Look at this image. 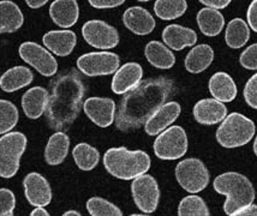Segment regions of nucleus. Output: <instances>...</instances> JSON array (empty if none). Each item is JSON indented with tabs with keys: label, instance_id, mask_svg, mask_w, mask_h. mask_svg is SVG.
<instances>
[{
	"label": "nucleus",
	"instance_id": "nucleus-1",
	"mask_svg": "<svg viewBox=\"0 0 257 216\" xmlns=\"http://www.w3.org/2000/svg\"><path fill=\"white\" fill-rule=\"evenodd\" d=\"M173 90V81L165 76L142 81L121 99L115 117V126L118 130L127 132L146 125L152 115L166 103Z\"/></svg>",
	"mask_w": 257,
	"mask_h": 216
},
{
	"label": "nucleus",
	"instance_id": "nucleus-2",
	"mask_svg": "<svg viewBox=\"0 0 257 216\" xmlns=\"http://www.w3.org/2000/svg\"><path fill=\"white\" fill-rule=\"evenodd\" d=\"M85 87L75 69L65 70L52 81L45 115L53 130H64L77 119L83 105Z\"/></svg>",
	"mask_w": 257,
	"mask_h": 216
},
{
	"label": "nucleus",
	"instance_id": "nucleus-3",
	"mask_svg": "<svg viewBox=\"0 0 257 216\" xmlns=\"http://www.w3.org/2000/svg\"><path fill=\"white\" fill-rule=\"evenodd\" d=\"M151 165V156L143 150L118 147L109 148L103 155L106 171L120 180H134L137 176L147 174Z\"/></svg>",
	"mask_w": 257,
	"mask_h": 216
},
{
	"label": "nucleus",
	"instance_id": "nucleus-4",
	"mask_svg": "<svg viewBox=\"0 0 257 216\" xmlns=\"http://www.w3.org/2000/svg\"><path fill=\"white\" fill-rule=\"evenodd\" d=\"M213 187L218 193L226 196L224 203L226 215L251 205L256 197L252 182L237 172H226L218 175L214 179Z\"/></svg>",
	"mask_w": 257,
	"mask_h": 216
},
{
	"label": "nucleus",
	"instance_id": "nucleus-5",
	"mask_svg": "<svg viewBox=\"0 0 257 216\" xmlns=\"http://www.w3.org/2000/svg\"><path fill=\"white\" fill-rule=\"evenodd\" d=\"M255 132L256 126L251 119L240 113H231L216 131V141L224 148H239L251 141Z\"/></svg>",
	"mask_w": 257,
	"mask_h": 216
},
{
	"label": "nucleus",
	"instance_id": "nucleus-6",
	"mask_svg": "<svg viewBox=\"0 0 257 216\" xmlns=\"http://www.w3.org/2000/svg\"><path fill=\"white\" fill-rule=\"evenodd\" d=\"M28 144L27 136L14 131L0 137V176L14 178L21 165V157Z\"/></svg>",
	"mask_w": 257,
	"mask_h": 216
},
{
	"label": "nucleus",
	"instance_id": "nucleus-7",
	"mask_svg": "<svg viewBox=\"0 0 257 216\" xmlns=\"http://www.w3.org/2000/svg\"><path fill=\"white\" fill-rule=\"evenodd\" d=\"M176 179L178 184L190 193L203 191L209 184V171L200 159L190 157L180 161L176 166Z\"/></svg>",
	"mask_w": 257,
	"mask_h": 216
},
{
	"label": "nucleus",
	"instance_id": "nucleus-8",
	"mask_svg": "<svg viewBox=\"0 0 257 216\" xmlns=\"http://www.w3.org/2000/svg\"><path fill=\"white\" fill-rule=\"evenodd\" d=\"M189 141L182 126H171L154 141V154L160 160H178L188 151Z\"/></svg>",
	"mask_w": 257,
	"mask_h": 216
},
{
	"label": "nucleus",
	"instance_id": "nucleus-9",
	"mask_svg": "<svg viewBox=\"0 0 257 216\" xmlns=\"http://www.w3.org/2000/svg\"><path fill=\"white\" fill-rule=\"evenodd\" d=\"M131 193L135 204L145 214H152L160 202V187L157 179L151 174L137 176L131 182Z\"/></svg>",
	"mask_w": 257,
	"mask_h": 216
},
{
	"label": "nucleus",
	"instance_id": "nucleus-10",
	"mask_svg": "<svg viewBox=\"0 0 257 216\" xmlns=\"http://www.w3.org/2000/svg\"><path fill=\"white\" fill-rule=\"evenodd\" d=\"M77 69L88 77L107 76L117 72L120 58L112 52H90L77 59Z\"/></svg>",
	"mask_w": 257,
	"mask_h": 216
},
{
	"label": "nucleus",
	"instance_id": "nucleus-11",
	"mask_svg": "<svg viewBox=\"0 0 257 216\" xmlns=\"http://www.w3.org/2000/svg\"><path fill=\"white\" fill-rule=\"evenodd\" d=\"M18 53L23 62L33 66L40 75L52 77L58 72V62L47 48L36 42H23L18 48Z\"/></svg>",
	"mask_w": 257,
	"mask_h": 216
},
{
	"label": "nucleus",
	"instance_id": "nucleus-12",
	"mask_svg": "<svg viewBox=\"0 0 257 216\" xmlns=\"http://www.w3.org/2000/svg\"><path fill=\"white\" fill-rule=\"evenodd\" d=\"M82 36L88 45L99 50H112L117 47L120 40L114 27L99 20L85 22L82 27Z\"/></svg>",
	"mask_w": 257,
	"mask_h": 216
},
{
	"label": "nucleus",
	"instance_id": "nucleus-13",
	"mask_svg": "<svg viewBox=\"0 0 257 216\" xmlns=\"http://www.w3.org/2000/svg\"><path fill=\"white\" fill-rule=\"evenodd\" d=\"M24 194L30 205L45 208L52 202V187L47 179L38 172L26 175L23 180Z\"/></svg>",
	"mask_w": 257,
	"mask_h": 216
},
{
	"label": "nucleus",
	"instance_id": "nucleus-14",
	"mask_svg": "<svg viewBox=\"0 0 257 216\" xmlns=\"http://www.w3.org/2000/svg\"><path fill=\"white\" fill-rule=\"evenodd\" d=\"M84 113L100 127H108L115 120V102L109 97H89L83 103Z\"/></svg>",
	"mask_w": 257,
	"mask_h": 216
},
{
	"label": "nucleus",
	"instance_id": "nucleus-15",
	"mask_svg": "<svg viewBox=\"0 0 257 216\" xmlns=\"http://www.w3.org/2000/svg\"><path fill=\"white\" fill-rule=\"evenodd\" d=\"M143 69L139 63H126L117 70L112 80V91L117 95L126 94L142 82Z\"/></svg>",
	"mask_w": 257,
	"mask_h": 216
},
{
	"label": "nucleus",
	"instance_id": "nucleus-16",
	"mask_svg": "<svg viewBox=\"0 0 257 216\" xmlns=\"http://www.w3.org/2000/svg\"><path fill=\"white\" fill-rule=\"evenodd\" d=\"M182 107L178 102L170 101L166 102L164 106L152 115V118L146 123L145 130L147 135L149 136H157L164 132L165 130L168 129L171 124L178 119L180 115Z\"/></svg>",
	"mask_w": 257,
	"mask_h": 216
},
{
	"label": "nucleus",
	"instance_id": "nucleus-17",
	"mask_svg": "<svg viewBox=\"0 0 257 216\" xmlns=\"http://www.w3.org/2000/svg\"><path fill=\"white\" fill-rule=\"evenodd\" d=\"M192 113L198 124L215 125L227 117V107L215 99H203L194 106Z\"/></svg>",
	"mask_w": 257,
	"mask_h": 216
},
{
	"label": "nucleus",
	"instance_id": "nucleus-18",
	"mask_svg": "<svg viewBox=\"0 0 257 216\" xmlns=\"http://www.w3.org/2000/svg\"><path fill=\"white\" fill-rule=\"evenodd\" d=\"M45 47L58 57H67L75 50L77 36L72 30H51L42 36Z\"/></svg>",
	"mask_w": 257,
	"mask_h": 216
},
{
	"label": "nucleus",
	"instance_id": "nucleus-19",
	"mask_svg": "<svg viewBox=\"0 0 257 216\" xmlns=\"http://www.w3.org/2000/svg\"><path fill=\"white\" fill-rule=\"evenodd\" d=\"M123 23L130 32L141 36L149 35L157 26L151 12L141 6H133L125 10Z\"/></svg>",
	"mask_w": 257,
	"mask_h": 216
},
{
	"label": "nucleus",
	"instance_id": "nucleus-20",
	"mask_svg": "<svg viewBox=\"0 0 257 216\" xmlns=\"http://www.w3.org/2000/svg\"><path fill=\"white\" fill-rule=\"evenodd\" d=\"M162 40L168 48L173 51H182L191 47L197 42V34L195 30L179 24H170L162 30Z\"/></svg>",
	"mask_w": 257,
	"mask_h": 216
},
{
	"label": "nucleus",
	"instance_id": "nucleus-21",
	"mask_svg": "<svg viewBox=\"0 0 257 216\" xmlns=\"http://www.w3.org/2000/svg\"><path fill=\"white\" fill-rule=\"evenodd\" d=\"M50 16L60 28H71L79 17L78 3L76 0H54L50 6Z\"/></svg>",
	"mask_w": 257,
	"mask_h": 216
},
{
	"label": "nucleus",
	"instance_id": "nucleus-22",
	"mask_svg": "<svg viewBox=\"0 0 257 216\" xmlns=\"http://www.w3.org/2000/svg\"><path fill=\"white\" fill-rule=\"evenodd\" d=\"M48 91L44 87H34L22 96V108L29 119H39L46 112L48 103Z\"/></svg>",
	"mask_w": 257,
	"mask_h": 216
},
{
	"label": "nucleus",
	"instance_id": "nucleus-23",
	"mask_svg": "<svg viewBox=\"0 0 257 216\" xmlns=\"http://www.w3.org/2000/svg\"><path fill=\"white\" fill-rule=\"evenodd\" d=\"M210 94L220 102H232L237 96L238 89L235 82L226 72H216L210 77L208 83Z\"/></svg>",
	"mask_w": 257,
	"mask_h": 216
},
{
	"label": "nucleus",
	"instance_id": "nucleus-24",
	"mask_svg": "<svg viewBox=\"0 0 257 216\" xmlns=\"http://www.w3.org/2000/svg\"><path fill=\"white\" fill-rule=\"evenodd\" d=\"M70 149V138L63 131H57L48 139L45 148V161L50 166H58L65 161Z\"/></svg>",
	"mask_w": 257,
	"mask_h": 216
},
{
	"label": "nucleus",
	"instance_id": "nucleus-25",
	"mask_svg": "<svg viewBox=\"0 0 257 216\" xmlns=\"http://www.w3.org/2000/svg\"><path fill=\"white\" fill-rule=\"evenodd\" d=\"M34 81L32 70L26 66H14L0 77V88L5 93H15L29 86Z\"/></svg>",
	"mask_w": 257,
	"mask_h": 216
},
{
	"label": "nucleus",
	"instance_id": "nucleus-26",
	"mask_svg": "<svg viewBox=\"0 0 257 216\" xmlns=\"http://www.w3.org/2000/svg\"><path fill=\"white\" fill-rule=\"evenodd\" d=\"M24 23V16L17 4L10 0L0 2V34L17 32Z\"/></svg>",
	"mask_w": 257,
	"mask_h": 216
},
{
	"label": "nucleus",
	"instance_id": "nucleus-27",
	"mask_svg": "<svg viewBox=\"0 0 257 216\" xmlns=\"http://www.w3.org/2000/svg\"><path fill=\"white\" fill-rule=\"evenodd\" d=\"M214 60V51L209 45L195 46L185 57V69L190 74H201L209 68Z\"/></svg>",
	"mask_w": 257,
	"mask_h": 216
},
{
	"label": "nucleus",
	"instance_id": "nucleus-28",
	"mask_svg": "<svg viewBox=\"0 0 257 216\" xmlns=\"http://www.w3.org/2000/svg\"><path fill=\"white\" fill-rule=\"evenodd\" d=\"M145 56L151 65L160 70H168L176 64V57L172 51L160 41L148 42L145 48Z\"/></svg>",
	"mask_w": 257,
	"mask_h": 216
},
{
	"label": "nucleus",
	"instance_id": "nucleus-29",
	"mask_svg": "<svg viewBox=\"0 0 257 216\" xmlns=\"http://www.w3.org/2000/svg\"><path fill=\"white\" fill-rule=\"evenodd\" d=\"M196 20L202 34L209 38L219 35L225 26V18L222 14L209 8H204L198 11Z\"/></svg>",
	"mask_w": 257,
	"mask_h": 216
},
{
	"label": "nucleus",
	"instance_id": "nucleus-30",
	"mask_svg": "<svg viewBox=\"0 0 257 216\" xmlns=\"http://www.w3.org/2000/svg\"><path fill=\"white\" fill-rule=\"evenodd\" d=\"M72 157L76 166L81 171L88 172L93 171L99 165L100 153L95 147L88 144V143H78L72 149Z\"/></svg>",
	"mask_w": 257,
	"mask_h": 216
},
{
	"label": "nucleus",
	"instance_id": "nucleus-31",
	"mask_svg": "<svg viewBox=\"0 0 257 216\" xmlns=\"http://www.w3.org/2000/svg\"><path fill=\"white\" fill-rule=\"evenodd\" d=\"M250 39V29L246 22L241 18H234L227 24L225 32V41L228 47L238 50L244 47Z\"/></svg>",
	"mask_w": 257,
	"mask_h": 216
},
{
	"label": "nucleus",
	"instance_id": "nucleus-32",
	"mask_svg": "<svg viewBox=\"0 0 257 216\" xmlns=\"http://www.w3.org/2000/svg\"><path fill=\"white\" fill-rule=\"evenodd\" d=\"M188 9L185 0H158L154 4L155 15L164 21H172L182 17Z\"/></svg>",
	"mask_w": 257,
	"mask_h": 216
},
{
	"label": "nucleus",
	"instance_id": "nucleus-33",
	"mask_svg": "<svg viewBox=\"0 0 257 216\" xmlns=\"http://www.w3.org/2000/svg\"><path fill=\"white\" fill-rule=\"evenodd\" d=\"M178 216H210L207 203L200 196L190 194L180 200Z\"/></svg>",
	"mask_w": 257,
	"mask_h": 216
},
{
	"label": "nucleus",
	"instance_id": "nucleus-34",
	"mask_svg": "<svg viewBox=\"0 0 257 216\" xmlns=\"http://www.w3.org/2000/svg\"><path fill=\"white\" fill-rule=\"evenodd\" d=\"M20 113L16 106L8 100H0V135L11 132L17 125Z\"/></svg>",
	"mask_w": 257,
	"mask_h": 216
},
{
	"label": "nucleus",
	"instance_id": "nucleus-35",
	"mask_svg": "<svg viewBox=\"0 0 257 216\" xmlns=\"http://www.w3.org/2000/svg\"><path fill=\"white\" fill-rule=\"evenodd\" d=\"M85 206L90 216H123V211L114 203L102 197H91Z\"/></svg>",
	"mask_w": 257,
	"mask_h": 216
},
{
	"label": "nucleus",
	"instance_id": "nucleus-36",
	"mask_svg": "<svg viewBox=\"0 0 257 216\" xmlns=\"http://www.w3.org/2000/svg\"><path fill=\"white\" fill-rule=\"evenodd\" d=\"M16 196L9 188H0V216H14Z\"/></svg>",
	"mask_w": 257,
	"mask_h": 216
},
{
	"label": "nucleus",
	"instance_id": "nucleus-37",
	"mask_svg": "<svg viewBox=\"0 0 257 216\" xmlns=\"http://www.w3.org/2000/svg\"><path fill=\"white\" fill-rule=\"evenodd\" d=\"M243 95L247 105L253 109H257V72L246 82Z\"/></svg>",
	"mask_w": 257,
	"mask_h": 216
},
{
	"label": "nucleus",
	"instance_id": "nucleus-38",
	"mask_svg": "<svg viewBox=\"0 0 257 216\" xmlns=\"http://www.w3.org/2000/svg\"><path fill=\"white\" fill-rule=\"evenodd\" d=\"M239 63L246 70H257V44L246 48L239 57Z\"/></svg>",
	"mask_w": 257,
	"mask_h": 216
},
{
	"label": "nucleus",
	"instance_id": "nucleus-39",
	"mask_svg": "<svg viewBox=\"0 0 257 216\" xmlns=\"http://www.w3.org/2000/svg\"><path fill=\"white\" fill-rule=\"evenodd\" d=\"M246 18L247 24L250 26V28H251L255 33H257V0L251 2V4L247 8Z\"/></svg>",
	"mask_w": 257,
	"mask_h": 216
},
{
	"label": "nucleus",
	"instance_id": "nucleus-40",
	"mask_svg": "<svg viewBox=\"0 0 257 216\" xmlns=\"http://www.w3.org/2000/svg\"><path fill=\"white\" fill-rule=\"evenodd\" d=\"M89 4L95 9H112L124 4V0H89Z\"/></svg>",
	"mask_w": 257,
	"mask_h": 216
},
{
	"label": "nucleus",
	"instance_id": "nucleus-41",
	"mask_svg": "<svg viewBox=\"0 0 257 216\" xmlns=\"http://www.w3.org/2000/svg\"><path fill=\"white\" fill-rule=\"evenodd\" d=\"M201 3L203 5H206L207 8L213 9V10H221V9L227 8L231 4L229 0H201Z\"/></svg>",
	"mask_w": 257,
	"mask_h": 216
},
{
	"label": "nucleus",
	"instance_id": "nucleus-42",
	"mask_svg": "<svg viewBox=\"0 0 257 216\" xmlns=\"http://www.w3.org/2000/svg\"><path fill=\"white\" fill-rule=\"evenodd\" d=\"M228 216H257V205L251 204V205L240 209V210L235 211V212H233V214H231Z\"/></svg>",
	"mask_w": 257,
	"mask_h": 216
},
{
	"label": "nucleus",
	"instance_id": "nucleus-43",
	"mask_svg": "<svg viewBox=\"0 0 257 216\" xmlns=\"http://www.w3.org/2000/svg\"><path fill=\"white\" fill-rule=\"evenodd\" d=\"M26 3L30 9H39L47 4V0H27Z\"/></svg>",
	"mask_w": 257,
	"mask_h": 216
},
{
	"label": "nucleus",
	"instance_id": "nucleus-44",
	"mask_svg": "<svg viewBox=\"0 0 257 216\" xmlns=\"http://www.w3.org/2000/svg\"><path fill=\"white\" fill-rule=\"evenodd\" d=\"M29 216H51V215L45 208H35L32 212H30Z\"/></svg>",
	"mask_w": 257,
	"mask_h": 216
},
{
	"label": "nucleus",
	"instance_id": "nucleus-45",
	"mask_svg": "<svg viewBox=\"0 0 257 216\" xmlns=\"http://www.w3.org/2000/svg\"><path fill=\"white\" fill-rule=\"evenodd\" d=\"M62 216H82V214L77 210H67Z\"/></svg>",
	"mask_w": 257,
	"mask_h": 216
},
{
	"label": "nucleus",
	"instance_id": "nucleus-46",
	"mask_svg": "<svg viewBox=\"0 0 257 216\" xmlns=\"http://www.w3.org/2000/svg\"><path fill=\"white\" fill-rule=\"evenodd\" d=\"M252 149H253V153H255V155L257 156V136H256L255 141H253V147H252Z\"/></svg>",
	"mask_w": 257,
	"mask_h": 216
},
{
	"label": "nucleus",
	"instance_id": "nucleus-47",
	"mask_svg": "<svg viewBox=\"0 0 257 216\" xmlns=\"http://www.w3.org/2000/svg\"><path fill=\"white\" fill-rule=\"evenodd\" d=\"M130 216H149V215H146V214H133Z\"/></svg>",
	"mask_w": 257,
	"mask_h": 216
}]
</instances>
